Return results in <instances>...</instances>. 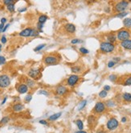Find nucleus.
<instances>
[{"label":"nucleus","instance_id":"f257e3e1","mask_svg":"<svg viewBox=\"0 0 131 133\" xmlns=\"http://www.w3.org/2000/svg\"><path fill=\"white\" fill-rule=\"evenodd\" d=\"M60 60V56H56V55H55V54H50V55H48V56L44 57V58H43V62H44L45 65H53L58 64Z\"/></svg>","mask_w":131,"mask_h":133},{"label":"nucleus","instance_id":"f03ea898","mask_svg":"<svg viewBox=\"0 0 131 133\" xmlns=\"http://www.w3.org/2000/svg\"><path fill=\"white\" fill-rule=\"evenodd\" d=\"M115 49V45L109 42H101L100 44V50L105 53H111Z\"/></svg>","mask_w":131,"mask_h":133},{"label":"nucleus","instance_id":"7ed1b4c3","mask_svg":"<svg viewBox=\"0 0 131 133\" xmlns=\"http://www.w3.org/2000/svg\"><path fill=\"white\" fill-rule=\"evenodd\" d=\"M130 37H131V32L128 29H121L117 33V39L118 40H120L121 42L130 40Z\"/></svg>","mask_w":131,"mask_h":133},{"label":"nucleus","instance_id":"20e7f679","mask_svg":"<svg viewBox=\"0 0 131 133\" xmlns=\"http://www.w3.org/2000/svg\"><path fill=\"white\" fill-rule=\"evenodd\" d=\"M128 6H129V2L120 1L115 4V6H114V11L118 13L125 12V11L128 8Z\"/></svg>","mask_w":131,"mask_h":133},{"label":"nucleus","instance_id":"39448f33","mask_svg":"<svg viewBox=\"0 0 131 133\" xmlns=\"http://www.w3.org/2000/svg\"><path fill=\"white\" fill-rule=\"evenodd\" d=\"M28 76L34 80H39L42 77V73L40 69H31L28 72Z\"/></svg>","mask_w":131,"mask_h":133},{"label":"nucleus","instance_id":"423d86ee","mask_svg":"<svg viewBox=\"0 0 131 133\" xmlns=\"http://www.w3.org/2000/svg\"><path fill=\"white\" fill-rule=\"evenodd\" d=\"M119 125V123L117 119L115 118H111L109 119V120L107 121V123H106V127H107V129L109 130V131H113L115 130L117 127H118Z\"/></svg>","mask_w":131,"mask_h":133},{"label":"nucleus","instance_id":"0eeeda50","mask_svg":"<svg viewBox=\"0 0 131 133\" xmlns=\"http://www.w3.org/2000/svg\"><path fill=\"white\" fill-rule=\"evenodd\" d=\"M11 80L7 75H1L0 76V88H6L10 86Z\"/></svg>","mask_w":131,"mask_h":133},{"label":"nucleus","instance_id":"6e6552de","mask_svg":"<svg viewBox=\"0 0 131 133\" xmlns=\"http://www.w3.org/2000/svg\"><path fill=\"white\" fill-rule=\"evenodd\" d=\"M93 113L95 114H102L105 111V104L103 102H97L93 108Z\"/></svg>","mask_w":131,"mask_h":133},{"label":"nucleus","instance_id":"1a4fd4ad","mask_svg":"<svg viewBox=\"0 0 131 133\" xmlns=\"http://www.w3.org/2000/svg\"><path fill=\"white\" fill-rule=\"evenodd\" d=\"M79 79H80V77L78 76V75H77V74H72V75H71V76H69V77L68 78V80H67V84L69 86L73 87V86H75L78 83V82H79Z\"/></svg>","mask_w":131,"mask_h":133},{"label":"nucleus","instance_id":"9d476101","mask_svg":"<svg viewBox=\"0 0 131 133\" xmlns=\"http://www.w3.org/2000/svg\"><path fill=\"white\" fill-rule=\"evenodd\" d=\"M87 122H88L89 127H95V125L96 124V116L93 115V114H92V115H89L88 117Z\"/></svg>","mask_w":131,"mask_h":133},{"label":"nucleus","instance_id":"9b49d317","mask_svg":"<svg viewBox=\"0 0 131 133\" xmlns=\"http://www.w3.org/2000/svg\"><path fill=\"white\" fill-rule=\"evenodd\" d=\"M56 92L57 95H64L68 92V89L64 86H59L56 87Z\"/></svg>","mask_w":131,"mask_h":133},{"label":"nucleus","instance_id":"f8f14e48","mask_svg":"<svg viewBox=\"0 0 131 133\" xmlns=\"http://www.w3.org/2000/svg\"><path fill=\"white\" fill-rule=\"evenodd\" d=\"M64 29L67 32L70 34H73L76 32V27L75 25H73L72 24H67L64 25Z\"/></svg>","mask_w":131,"mask_h":133},{"label":"nucleus","instance_id":"ddd939ff","mask_svg":"<svg viewBox=\"0 0 131 133\" xmlns=\"http://www.w3.org/2000/svg\"><path fill=\"white\" fill-rule=\"evenodd\" d=\"M17 90L19 94H25L28 90V87L25 84H20L19 86L17 87Z\"/></svg>","mask_w":131,"mask_h":133},{"label":"nucleus","instance_id":"4468645a","mask_svg":"<svg viewBox=\"0 0 131 133\" xmlns=\"http://www.w3.org/2000/svg\"><path fill=\"white\" fill-rule=\"evenodd\" d=\"M121 46L126 50H131V40H127L121 42Z\"/></svg>","mask_w":131,"mask_h":133},{"label":"nucleus","instance_id":"2eb2a0df","mask_svg":"<svg viewBox=\"0 0 131 133\" xmlns=\"http://www.w3.org/2000/svg\"><path fill=\"white\" fill-rule=\"evenodd\" d=\"M31 31H32V28L28 27V28L24 29V30H23L21 32H19V36H24V37H27V36H31Z\"/></svg>","mask_w":131,"mask_h":133},{"label":"nucleus","instance_id":"dca6fc26","mask_svg":"<svg viewBox=\"0 0 131 133\" xmlns=\"http://www.w3.org/2000/svg\"><path fill=\"white\" fill-rule=\"evenodd\" d=\"M24 109V106L23 104H20V103H16L12 107V110L15 112H19L22 111Z\"/></svg>","mask_w":131,"mask_h":133},{"label":"nucleus","instance_id":"f3484780","mask_svg":"<svg viewBox=\"0 0 131 133\" xmlns=\"http://www.w3.org/2000/svg\"><path fill=\"white\" fill-rule=\"evenodd\" d=\"M106 39H107V42L111 43V44H114L117 40V37L113 35V34H109V35H108Z\"/></svg>","mask_w":131,"mask_h":133},{"label":"nucleus","instance_id":"a211bd4d","mask_svg":"<svg viewBox=\"0 0 131 133\" xmlns=\"http://www.w3.org/2000/svg\"><path fill=\"white\" fill-rule=\"evenodd\" d=\"M61 114H62L61 112H59V113H56V114H52V115L48 117V120H50V121H55V120H58L60 117L61 116Z\"/></svg>","mask_w":131,"mask_h":133},{"label":"nucleus","instance_id":"6ab92c4d","mask_svg":"<svg viewBox=\"0 0 131 133\" xmlns=\"http://www.w3.org/2000/svg\"><path fill=\"white\" fill-rule=\"evenodd\" d=\"M123 24L126 28H131V19L130 18H125V19H124Z\"/></svg>","mask_w":131,"mask_h":133},{"label":"nucleus","instance_id":"aec40b11","mask_svg":"<svg viewBox=\"0 0 131 133\" xmlns=\"http://www.w3.org/2000/svg\"><path fill=\"white\" fill-rule=\"evenodd\" d=\"M122 98L125 102H131V94L130 93H124L122 95Z\"/></svg>","mask_w":131,"mask_h":133},{"label":"nucleus","instance_id":"412c9836","mask_svg":"<svg viewBox=\"0 0 131 133\" xmlns=\"http://www.w3.org/2000/svg\"><path fill=\"white\" fill-rule=\"evenodd\" d=\"M75 123L77 124L79 131H83V129H84V123H83V122H82V120H76Z\"/></svg>","mask_w":131,"mask_h":133},{"label":"nucleus","instance_id":"4be33fe9","mask_svg":"<svg viewBox=\"0 0 131 133\" xmlns=\"http://www.w3.org/2000/svg\"><path fill=\"white\" fill-rule=\"evenodd\" d=\"M72 70V72L74 73H81L82 72V69L80 66H77V65H75V66H72L71 68Z\"/></svg>","mask_w":131,"mask_h":133},{"label":"nucleus","instance_id":"5701e85b","mask_svg":"<svg viewBox=\"0 0 131 133\" xmlns=\"http://www.w3.org/2000/svg\"><path fill=\"white\" fill-rule=\"evenodd\" d=\"M26 83H27V86L30 87V88H32V87H34L36 86V82L33 81V80H31V79H27L26 80Z\"/></svg>","mask_w":131,"mask_h":133},{"label":"nucleus","instance_id":"b1692460","mask_svg":"<svg viewBox=\"0 0 131 133\" xmlns=\"http://www.w3.org/2000/svg\"><path fill=\"white\" fill-rule=\"evenodd\" d=\"M48 19V16L47 15H40V17H39V23H41V24H43V23L46 22V20Z\"/></svg>","mask_w":131,"mask_h":133},{"label":"nucleus","instance_id":"393cba45","mask_svg":"<svg viewBox=\"0 0 131 133\" xmlns=\"http://www.w3.org/2000/svg\"><path fill=\"white\" fill-rule=\"evenodd\" d=\"M127 15H128V12H126V11H125V12H121V13L117 14V15H115V17H117V18H120V19H122V18L125 17Z\"/></svg>","mask_w":131,"mask_h":133},{"label":"nucleus","instance_id":"a878e982","mask_svg":"<svg viewBox=\"0 0 131 133\" xmlns=\"http://www.w3.org/2000/svg\"><path fill=\"white\" fill-rule=\"evenodd\" d=\"M105 104H106V106L109 107H115L116 103L113 100H108L107 102H105Z\"/></svg>","mask_w":131,"mask_h":133},{"label":"nucleus","instance_id":"bb28decb","mask_svg":"<svg viewBox=\"0 0 131 133\" xmlns=\"http://www.w3.org/2000/svg\"><path fill=\"white\" fill-rule=\"evenodd\" d=\"M86 104H87V100H83L81 102H80V106H79V107H78V110H79V111H81V110H83L84 107L86 106Z\"/></svg>","mask_w":131,"mask_h":133},{"label":"nucleus","instance_id":"cd10ccee","mask_svg":"<svg viewBox=\"0 0 131 133\" xmlns=\"http://www.w3.org/2000/svg\"><path fill=\"white\" fill-rule=\"evenodd\" d=\"M9 120H10V119H9V117H3V119H2L1 120H0V124H6V123L9 122Z\"/></svg>","mask_w":131,"mask_h":133},{"label":"nucleus","instance_id":"c85d7f7f","mask_svg":"<svg viewBox=\"0 0 131 133\" xmlns=\"http://www.w3.org/2000/svg\"><path fill=\"white\" fill-rule=\"evenodd\" d=\"M7 7V10L11 12H14L15 11V4L14 3H11V4H9V5L6 6Z\"/></svg>","mask_w":131,"mask_h":133},{"label":"nucleus","instance_id":"c756f323","mask_svg":"<svg viewBox=\"0 0 131 133\" xmlns=\"http://www.w3.org/2000/svg\"><path fill=\"white\" fill-rule=\"evenodd\" d=\"M107 95H108V92H107V91H105V90H101V92L99 93V97L104 98L106 97Z\"/></svg>","mask_w":131,"mask_h":133},{"label":"nucleus","instance_id":"7c9ffc66","mask_svg":"<svg viewBox=\"0 0 131 133\" xmlns=\"http://www.w3.org/2000/svg\"><path fill=\"white\" fill-rule=\"evenodd\" d=\"M124 85H125V86H131V76L128 77L125 80Z\"/></svg>","mask_w":131,"mask_h":133},{"label":"nucleus","instance_id":"2f4dec72","mask_svg":"<svg viewBox=\"0 0 131 133\" xmlns=\"http://www.w3.org/2000/svg\"><path fill=\"white\" fill-rule=\"evenodd\" d=\"M44 47H45L44 44H40V45H39V46H37L36 48H35V49H34V51H35V52H38V51H40V50H41L42 49H43Z\"/></svg>","mask_w":131,"mask_h":133},{"label":"nucleus","instance_id":"473e14b6","mask_svg":"<svg viewBox=\"0 0 131 133\" xmlns=\"http://www.w3.org/2000/svg\"><path fill=\"white\" fill-rule=\"evenodd\" d=\"M117 78H118V77H117V75L115 74H111V75H109V79L111 82H115Z\"/></svg>","mask_w":131,"mask_h":133},{"label":"nucleus","instance_id":"72a5a7b5","mask_svg":"<svg viewBox=\"0 0 131 133\" xmlns=\"http://www.w3.org/2000/svg\"><path fill=\"white\" fill-rule=\"evenodd\" d=\"M39 33H40V32H38L37 30H36V29H32L31 36H36L39 35Z\"/></svg>","mask_w":131,"mask_h":133},{"label":"nucleus","instance_id":"f704fd0d","mask_svg":"<svg viewBox=\"0 0 131 133\" xmlns=\"http://www.w3.org/2000/svg\"><path fill=\"white\" fill-rule=\"evenodd\" d=\"M80 52L83 54H88L89 51L88 49H86L85 48H80Z\"/></svg>","mask_w":131,"mask_h":133},{"label":"nucleus","instance_id":"c9c22d12","mask_svg":"<svg viewBox=\"0 0 131 133\" xmlns=\"http://www.w3.org/2000/svg\"><path fill=\"white\" fill-rule=\"evenodd\" d=\"M116 65V63L114 62L113 61H109L108 62V67L109 68H112V67H113L114 65Z\"/></svg>","mask_w":131,"mask_h":133},{"label":"nucleus","instance_id":"e433bc0d","mask_svg":"<svg viewBox=\"0 0 131 133\" xmlns=\"http://www.w3.org/2000/svg\"><path fill=\"white\" fill-rule=\"evenodd\" d=\"M31 95H27L26 97H25V102H29L31 100Z\"/></svg>","mask_w":131,"mask_h":133},{"label":"nucleus","instance_id":"4c0bfd02","mask_svg":"<svg viewBox=\"0 0 131 133\" xmlns=\"http://www.w3.org/2000/svg\"><path fill=\"white\" fill-rule=\"evenodd\" d=\"M6 62V58L4 57L0 56V65H3Z\"/></svg>","mask_w":131,"mask_h":133},{"label":"nucleus","instance_id":"58836bf2","mask_svg":"<svg viewBox=\"0 0 131 133\" xmlns=\"http://www.w3.org/2000/svg\"><path fill=\"white\" fill-rule=\"evenodd\" d=\"M15 2L12 1V0H6V1H4V4H6V6L9 5V4H11V3H14Z\"/></svg>","mask_w":131,"mask_h":133},{"label":"nucleus","instance_id":"ea45409f","mask_svg":"<svg viewBox=\"0 0 131 133\" xmlns=\"http://www.w3.org/2000/svg\"><path fill=\"white\" fill-rule=\"evenodd\" d=\"M39 94H40V95H44L46 96L48 95V93L47 92V91H45V90H40V91H39Z\"/></svg>","mask_w":131,"mask_h":133},{"label":"nucleus","instance_id":"a19ab883","mask_svg":"<svg viewBox=\"0 0 131 133\" xmlns=\"http://www.w3.org/2000/svg\"><path fill=\"white\" fill-rule=\"evenodd\" d=\"M113 61L115 63H118V62H119V61H121V58H120V57H113Z\"/></svg>","mask_w":131,"mask_h":133},{"label":"nucleus","instance_id":"79ce46f5","mask_svg":"<svg viewBox=\"0 0 131 133\" xmlns=\"http://www.w3.org/2000/svg\"><path fill=\"white\" fill-rule=\"evenodd\" d=\"M71 43L72 44H77V43H80V40H77V39H75V40H72L71 41Z\"/></svg>","mask_w":131,"mask_h":133},{"label":"nucleus","instance_id":"37998d69","mask_svg":"<svg viewBox=\"0 0 131 133\" xmlns=\"http://www.w3.org/2000/svg\"><path fill=\"white\" fill-rule=\"evenodd\" d=\"M110 89H111V87H110L109 86H104V90H105V91H108V90H109Z\"/></svg>","mask_w":131,"mask_h":133},{"label":"nucleus","instance_id":"c03bdc74","mask_svg":"<svg viewBox=\"0 0 131 133\" xmlns=\"http://www.w3.org/2000/svg\"><path fill=\"white\" fill-rule=\"evenodd\" d=\"M1 41H2V43H3V44H6V37H5L4 36H3V37H2Z\"/></svg>","mask_w":131,"mask_h":133},{"label":"nucleus","instance_id":"a18cd8bd","mask_svg":"<svg viewBox=\"0 0 131 133\" xmlns=\"http://www.w3.org/2000/svg\"><path fill=\"white\" fill-rule=\"evenodd\" d=\"M40 123H41V124H43V125H47L48 122L46 120H40Z\"/></svg>","mask_w":131,"mask_h":133},{"label":"nucleus","instance_id":"49530a36","mask_svg":"<svg viewBox=\"0 0 131 133\" xmlns=\"http://www.w3.org/2000/svg\"><path fill=\"white\" fill-rule=\"evenodd\" d=\"M43 24H41V23H39V24H37V27H38V29H40H40H42V27H43Z\"/></svg>","mask_w":131,"mask_h":133},{"label":"nucleus","instance_id":"de8ad7c7","mask_svg":"<svg viewBox=\"0 0 131 133\" xmlns=\"http://www.w3.org/2000/svg\"><path fill=\"white\" fill-rule=\"evenodd\" d=\"M3 28H4V24H0V32H3Z\"/></svg>","mask_w":131,"mask_h":133},{"label":"nucleus","instance_id":"09e8293b","mask_svg":"<svg viewBox=\"0 0 131 133\" xmlns=\"http://www.w3.org/2000/svg\"><path fill=\"white\" fill-rule=\"evenodd\" d=\"M6 22V18H2V19H1V24H5Z\"/></svg>","mask_w":131,"mask_h":133},{"label":"nucleus","instance_id":"8fccbe9b","mask_svg":"<svg viewBox=\"0 0 131 133\" xmlns=\"http://www.w3.org/2000/svg\"><path fill=\"white\" fill-rule=\"evenodd\" d=\"M126 120H127L126 117H122V118H121V123H125Z\"/></svg>","mask_w":131,"mask_h":133},{"label":"nucleus","instance_id":"3c124183","mask_svg":"<svg viewBox=\"0 0 131 133\" xmlns=\"http://www.w3.org/2000/svg\"><path fill=\"white\" fill-rule=\"evenodd\" d=\"M9 26H10V24H6V26L4 27V28H3V32H5V31L6 30V29L8 28V27H9Z\"/></svg>","mask_w":131,"mask_h":133},{"label":"nucleus","instance_id":"603ef678","mask_svg":"<svg viewBox=\"0 0 131 133\" xmlns=\"http://www.w3.org/2000/svg\"><path fill=\"white\" fill-rule=\"evenodd\" d=\"M96 133H107L105 131H103V130H99V131H97L96 132Z\"/></svg>","mask_w":131,"mask_h":133},{"label":"nucleus","instance_id":"864d4df0","mask_svg":"<svg viewBox=\"0 0 131 133\" xmlns=\"http://www.w3.org/2000/svg\"><path fill=\"white\" fill-rule=\"evenodd\" d=\"M76 133H87L86 132H84V131H78Z\"/></svg>","mask_w":131,"mask_h":133},{"label":"nucleus","instance_id":"5fc2aeb1","mask_svg":"<svg viewBox=\"0 0 131 133\" xmlns=\"http://www.w3.org/2000/svg\"><path fill=\"white\" fill-rule=\"evenodd\" d=\"M26 11V8L19 9V12H22V11Z\"/></svg>","mask_w":131,"mask_h":133},{"label":"nucleus","instance_id":"6e6d98bb","mask_svg":"<svg viewBox=\"0 0 131 133\" xmlns=\"http://www.w3.org/2000/svg\"><path fill=\"white\" fill-rule=\"evenodd\" d=\"M6 97L5 98H4V99H3V102H2V104H4V103L6 102Z\"/></svg>","mask_w":131,"mask_h":133},{"label":"nucleus","instance_id":"4d7b16f0","mask_svg":"<svg viewBox=\"0 0 131 133\" xmlns=\"http://www.w3.org/2000/svg\"><path fill=\"white\" fill-rule=\"evenodd\" d=\"M1 49H2V45L0 44V52H1Z\"/></svg>","mask_w":131,"mask_h":133}]
</instances>
